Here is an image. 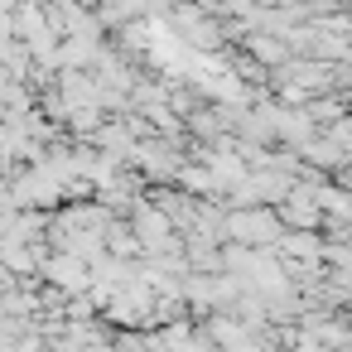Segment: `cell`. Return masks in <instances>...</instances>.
Returning <instances> with one entry per match:
<instances>
[{
  "instance_id": "1",
  "label": "cell",
  "mask_w": 352,
  "mask_h": 352,
  "mask_svg": "<svg viewBox=\"0 0 352 352\" xmlns=\"http://www.w3.org/2000/svg\"><path fill=\"white\" fill-rule=\"evenodd\" d=\"M49 270H54V280L68 285V289H73V285H78V289L87 285V265H82V261H78V265H73V261H54Z\"/></svg>"
}]
</instances>
